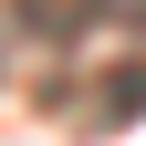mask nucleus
Listing matches in <instances>:
<instances>
[{
  "label": "nucleus",
  "instance_id": "obj_1",
  "mask_svg": "<svg viewBox=\"0 0 146 146\" xmlns=\"http://www.w3.org/2000/svg\"><path fill=\"white\" fill-rule=\"evenodd\" d=\"M136 104H146V63H136V73H115V84H104V115H136Z\"/></svg>",
  "mask_w": 146,
  "mask_h": 146
}]
</instances>
